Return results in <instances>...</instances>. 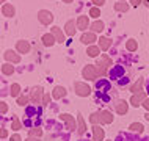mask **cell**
<instances>
[{"instance_id":"6da1fadb","label":"cell","mask_w":149,"mask_h":141,"mask_svg":"<svg viewBox=\"0 0 149 141\" xmlns=\"http://www.w3.org/2000/svg\"><path fill=\"white\" fill-rule=\"evenodd\" d=\"M108 66H111V60L108 55H102L100 56V60L97 61V64H96V69H97V74L99 75H104L108 69Z\"/></svg>"},{"instance_id":"7a4b0ae2","label":"cell","mask_w":149,"mask_h":141,"mask_svg":"<svg viewBox=\"0 0 149 141\" xmlns=\"http://www.w3.org/2000/svg\"><path fill=\"white\" fill-rule=\"evenodd\" d=\"M83 77L88 78V80H96L97 78V69H96V66L86 64L85 69H83Z\"/></svg>"},{"instance_id":"3957f363","label":"cell","mask_w":149,"mask_h":141,"mask_svg":"<svg viewBox=\"0 0 149 141\" xmlns=\"http://www.w3.org/2000/svg\"><path fill=\"white\" fill-rule=\"evenodd\" d=\"M38 19H39V22H41V24H44V25H49V24L54 21V16H52L50 11L41 10L38 13Z\"/></svg>"},{"instance_id":"277c9868","label":"cell","mask_w":149,"mask_h":141,"mask_svg":"<svg viewBox=\"0 0 149 141\" xmlns=\"http://www.w3.org/2000/svg\"><path fill=\"white\" fill-rule=\"evenodd\" d=\"M75 91H77V94L79 96H88L91 92V90H90V86H86L85 83H75Z\"/></svg>"},{"instance_id":"5b68a950","label":"cell","mask_w":149,"mask_h":141,"mask_svg":"<svg viewBox=\"0 0 149 141\" xmlns=\"http://www.w3.org/2000/svg\"><path fill=\"white\" fill-rule=\"evenodd\" d=\"M50 33L54 35V38H55V41H57V42H64V33L61 31V28H60V27H52Z\"/></svg>"},{"instance_id":"8992f818","label":"cell","mask_w":149,"mask_h":141,"mask_svg":"<svg viewBox=\"0 0 149 141\" xmlns=\"http://www.w3.org/2000/svg\"><path fill=\"white\" fill-rule=\"evenodd\" d=\"M124 75V67L123 66H113L110 71V78H121Z\"/></svg>"},{"instance_id":"52a82bcc","label":"cell","mask_w":149,"mask_h":141,"mask_svg":"<svg viewBox=\"0 0 149 141\" xmlns=\"http://www.w3.org/2000/svg\"><path fill=\"white\" fill-rule=\"evenodd\" d=\"M88 25H90V21H88V16H80V17L77 19V28L82 31H85Z\"/></svg>"},{"instance_id":"ba28073f","label":"cell","mask_w":149,"mask_h":141,"mask_svg":"<svg viewBox=\"0 0 149 141\" xmlns=\"http://www.w3.org/2000/svg\"><path fill=\"white\" fill-rule=\"evenodd\" d=\"M96 88H97V96L100 92H107L110 90V83H108V80H99V83L96 85Z\"/></svg>"},{"instance_id":"9c48e42d","label":"cell","mask_w":149,"mask_h":141,"mask_svg":"<svg viewBox=\"0 0 149 141\" xmlns=\"http://www.w3.org/2000/svg\"><path fill=\"white\" fill-rule=\"evenodd\" d=\"M5 58L8 60V61H11V63H19L21 61V56H19L17 53H14L13 50H6L5 52Z\"/></svg>"},{"instance_id":"30bf717a","label":"cell","mask_w":149,"mask_h":141,"mask_svg":"<svg viewBox=\"0 0 149 141\" xmlns=\"http://www.w3.org/2000/svg\"><path fill=\"white\" fill-rule=\"evenodd\" d=\"M80 41H82L83 44H93L96 41V35L93 33V31H91V33H83L82 38H80Z\"/></svg>"},{"instance_id":"8fae6325","label":"cell","mask_w":149,"mask_h":141,"mask_svg":"<svg viewBox=\"0 0 149 141\" xmlns=\"http://www.w3.org/2000/svg\"><path fill=\"white\" fill-rule=\"evenodd\" d=\"M64 31H66L68 36H74V33H75V24H74V21H68L66 22V25H64Z\"/></svg>"},{"instance_id":"7c38bea8","label":"cell","mask_w":149,"mask_h":141,"mask_svg":"<svg viewBox=\"0 0 149 141\" xmlns=\"http://www.w3.org/2000/svg\"><path fill=\"white\" fill-rule=\"evenodd\" d=\"M110 46H111V41L108 38H105V36H100L99 38V47L102 50H108L110 49Z\"/></svg>"},{"instance_id":"4fadbf2b","label":"cell","mask_w":149,"mask_h":141,"mask_svg":"<svg viewBox=\"0 0 149 141\" xmlns=\"http://www.w3.org/2000/svg\"><path fill=\"white\" fill-rule=\"evenodd\" d=\"M17 50L21 52V53H27V52L30 50V44L29 41H17Z\"/></svg>"},{"instance_id":"5bb4252c","label":"cell","mask_w":149,"mask_h":141,"mask_svg":"<svg viewBox=\"0 0 149 141\" xmlns=\"http://www.w3.org/2000/svg\"><path fill=\"white\" fill-rule=\"evenodd\" d=\"M42 42H44V46L50 47V46H54L57 41H55V38H54V35H52V33H47V35L42 36Z\"/></svg>"},{"instance_id":"9a60e30c","label":"cell","mask_w":149,"mask_h":141,"mask_svg":"<svg viewBox=\"0 0 149 141\" xmlns=\"http://www.w3.org/2000/svg\"><path fill=\"white\" fill-rule=\"evenodd\" d=\"M144 99H146V97H144V92H138V94H135L134 97H132V100H130V102H132V105L138 107V105L143 102Z\"/></svg>"},{"instance_id":"2e32d148","label":"cell","mask_w":149,"mask_h":141,"mask_svg":"<svg viewBox=\"0 0 149 141\" xmlns=\"http://www.w3.org/2000/svg\"><path fill=\"white\" fill-rule=\"evenodd\" d=\"M2 13L8 16V17H11V16H14V6L11 5V3H6V5H3L2 8Z\"/></svg>"},{"instance_id":"e0dca14e","label":"cell","mask_w":149,"mask_h":141,"mask_svg":"<svg viewBox=\"0 0 149 141\" xmlns=\"http://www.w3.org/2000/svg\"><path fill=\"white\" fill-rule=\"evenodd\" d=\"M116 111H118L119 115H124V113L127 111V103H126V100H118V102H116Z\"/></svg>"},{"instance_id":"ac0fdd59","label":"cell","mask_w":149,"mask_h":141,"mask_svg":"<svg viewBox=\"0 0 149 141\" xmlns=\"http://www.w3.org/2000/svg\"><path fill=\"white\" fill-rule=\"evenodd\" d=\"M100 121H102L104 124H110L111 121H113V116H111V113H108V111H102L100 113Z\"/></svg>"},{"instance_id":"d6986e66","label":"cell","mask_w":149,"mask_h":141,"mask_svg":"<svg viewBox=\"0 0 149 141\" xmlns=\"http://www.w3.org/2000/svg\"><path fill=\"white\" fill-rule=\"evenodd\" d=\"M93 130H94V141H102V140H104V132H102V128L97 127V126H94V127H93Z\"/></svg>"},{"instance_id":"ffe728a7","label":"cell","mask_w":149,"mask_h":141,"mask_svg":"<svg viewBox=\"0 0 149 141\" xmlns=\"http://www.w3.org/2000/svg\"><path fill=\"white\" fill-rule=\"evenodd\" d=\"M91 28H93V33H100V31L104 30V22L96 21V22L91 25Z\"/></svg>"},{"instance_id":"44dd1931","label":"cell","mask_w":149,"mask_h":141,"mask_svg":"<svg viewBox=\"0 0 149 141\" xmlns=\"http://www.w3.org/2000/svg\"><path fill=\"white\" fill-rule=\"evenodd\" d=\"M115 10L119 11V13H126V11L129 10V5L124 2H119V3H115Z\"/></svg>"},{"instance_id":"7402d4cb","label":"cell","mask_w":149,"mask_h":141,"mask_svg":"<svg viewBox=\"0 0 149 141\" xmlns=\"http://www.w3.org/2000/svg\"><path fill=\"white\" fill-rule=\"evenodd\" d=\"M136 47H138V44H136L135 39H129L127 44H126V49H127L129 52H135V50H136Z\"/></svg>"},{"instance_id":"603a6c76","label":"cell","mask_w":149,"mask_h":141,"mask_svg":"<svg viewBox=\"0 0 149 141\" xmlns=\"http://www.w3.org/2000/svg\"><path fill=\"white\" fill-rule=\"evenodd\" d=\"M141 86H143V78H138V82H136L134 86H132V92H135V94H138V92H141Z\"/></svg>"},{"instance_id":"cb8c5ba5","label":"cell","mask_w":149,"mask_h":141,"mask_svg":"<svg viewBox=\"0 0 149 141\" xmlns=\"http://www.w3.org/2000/svg\"><path fill=\"white\" fill-rule=\"evenodd\" d=\"M64 94H66V90H64V88H61V86H57V88H55V92H54V97H55V99L63 97Z\"/></svg>"},{"instance_id":"d4e9b609","label":"cell","mask_w":149,"mask_h":141,"mask_svg":"<svg viewBox=\"0 0 149 141\" xmlns=\"http://www.w3.org/2000/svg\"><path fill=\"white\" fill-rule=\"evenodd\" d=\"M2 71H3V74H6V75H11V74H13V72H14V67L11 66L10 63H6V64H3Z\"/></svg>"},{"instance_id":"484cf974","label":"cell","mask_w":149,"mask_h":141,"mask_svg":"<svg viewBox=\"0 0 149 141\" xmlns=\"http://www.w3.org/2000/svg\"><path fill=\"white\" fill-rule=\"evenodd\" d=\"M41 88H35V90H33V92H31V99H33L35 100V102H38V100H39V97H41Z\"/></svg>"},{"instance_id":"4316f807","label":"cell","mask_w":149,"mask_h":141,"mask_svg":"<svg viewBox=\"0 0 149 141\" xmlns=\"http://www.w3.org/2000/svg\"><path fill=\"white\" fill-rule=\"evenodd\" d=\"M86 53L90 55V56H97V55H99V47H96V46H91V47H88Z\"/></svg>"},{"instance_id":"83f0119b","label":"cell","mask_w":149,"mask_h":141,"mask_svg":"<svg viewBox=\"0 0 149 141\" xmlns=\"http://www.w3.org/2000/svg\"><path fill=\"white\" fill-rule=\"evenodd\" d=\"M61 118H63V119L68 122V126H69V128H74V127H75V124H74V119H72L69 115H61Z\"/></svg>"},{"instance_id":"f1b7e54d","label":"cell","mask_w":149,"mask_h":141,"mask_svg":"<svg viewBox=\"0 0 149 141\" xmlns=\"http://www.w3.org/2000/svg\"><path fill=\"white\" fill-rule=\"evenodd\" d=\"M130 130L136 132V133H141V132H143V126H141V124H138V122H135V124H132V126H130Z\"/></svg>"},{"instance_id":"f546056e","label":"cell","mask_w":149,"mask_h":141,"mask_svg":"<svg viewBox=\"0 0 149 141\" xmlns=\"http://www.w3.org/2000/svg\"><path fill=\"white\" fill-rule=\"evenodd\" d=\"M90 16H91V17H96V19H97L99 16H100V10H99L97 6H96V8H91V10H90Z\"/></svg>"},{"instance_id":"4dcf8cb0","label":"cell","mask_w":149,"mask_h":141,"mask_svg":"<svg viewBox=\"0 0 149 141\" xmlns=\"http://www.w3.org/2000/svg\"><path fill=\"white\" fill-rule=\"evenodd\" d=\"M79 132H80V133L85 132V122H83V118L80 115H79Z\"/></svg>"},{"instance_id":"1f68e13d","label":"cell","mask_w":149,"mask_h":141,"mask_svg":"<svg viewBox=\"0 0 149 141\" xmlns=\"http://www.w3.org/2000/svg\"><path fill=\"white\" fill-rule=\"evenodd\" d=\"M11 94H13V96L19 94V85H13V86H11Z\"/></svg>"},{"instance_id":"d6a6232c","label":"cell","mask_w":149,"mask_h":141,"mask_svg":"<svg viewBox=\"0 0 149 141\" xmlns=\"http://www.w3.org/2000/svg\"><path fill=\"white\" fill-rule=\"evenodd\" d=\"M97 121H100V115H97V113H94V115L91 116V122H93V124H96Z\"/></svg>"},{"instance_id":"836d02e7","label":"cell","mask_w":149,"mask_h":141,"mask_svg":"<svg viewBox=\"0 0 149 141\" xmlns=\"http://www.w3.org/2000/svg\"><path fill=\"white\" fill-rule=\"evenodd\" d=\"M93 3H94V5L99 8V6H102L104 3H105V0H93Z\"/></svg>"},{"instance_id":"e575fe53","label":"cell","mask_w":149,"mask_h":141,"mask_svg":"<svg viewBox=\"0 0 149 141\" xmlns=\"http://www.w3.org/2000/svg\"><path fill=\"white\" fill-rule=\"evenodd\" d=\"M8 110V107H6V103H3V102H0V113H5Z\"/></svg>"},{"instance_id":"d590c367","label":"cell","mask_w":149,"mask_h":141,"mask_svg":"<svg viewBox=\"0 0 149 141\" xmlns=\"http://www.w3.org/2000/svg\"><path fill=\"white\" fill-rule=\"evenodd\" d=\"M143 107L149 111V99H144V100H143Z\"/></svg>"},{"instance_id":"8d00e7d4","label":"cell","mask_w":149,"mask_h":141,"mask_svg":"<svg viewBox=\"0 0 149 141\" xmlns=\"http://www.w3.org/2000/svg\"><path fill=\"white\" fill-rule=\"evenodd\" d=\"M27 103V97H19V105H25Z\"/></svg>"},{"instance_id":"74e56055","label":"cell","mask_w":149,"mask_h":141,"mask_svg":"<svg viewBox=\"0 0 149 141\" xmlns=\"http://www.w3.org/2000/svg\"><path fill=\"white\" fill-rule=\"evenodd\" d=\"M8 133H6V130H3V128H0V138H5Z\"/></svg>"},{"instance_id":"f35d334b","label":"cell","mask_w":149,"mask_h":141,"mask_svg":"<svg viewBox=\"0 0 149 141\" xmlns=\"http://www.w3.org/2000/svg\"><path fill=\"white\" fill-rule=\"evenodd\" d=\"M130 3H132V5H135V6H138L140 3H141V0H130Z\"/></svg>"},{"instance_id":"ab89813d","label":"cell","mask_w":149,"mask_h":141,"mask_svg":"<svg viewBox=\"0 0 149 141\" xmlns=\"http://www.w3.org/2000/svg\"><path fill=\"white\" fill-rule=\"evenodd\" d=\"M13 127L16 128V130H17V128L21 127V126H19V121H17V119H14V124H13Z\"/></svg>"},{"instance_id":"60d3db41","label":"cell","mask_w":149,"mask_h":141,"mask_svg":"<svg viewBox=\"0 0 149 141\" xmlns=\"http://www.w3.org/2000/svg\"><path fill=\"white\" fill-rule=\"evenodd\" d=\"M11 141H21V136H19V135H14L13 138H11Z\"/></svg>"},{"instance_id":"b9f144b4","label":"cell","mask_w":149,"mask_h":141,"mask_svg":"<svg viewBox=\"0 0 149 141\" xmlns=\"http://www.w3.org/2000/svg\"><path fill=\"white\" fill-rule=\"evenodd\" d=\"M39 133H41V130H39V128H38V130H33V132H31V135H39Z\"/></svg>"},{"instance_id":"7bdbcfd3","label":"cell","mask_w":149,"mask_h":141,"mask_svg":"<svg viewBox=\"0 0 149 141\" xmlns=\"http://www.w3.org/2000/svg\"><path fill=\"white\" fill-rule=\"evenodd\" d=\"M49 100H50V97H49V96H44V103H47Z\"/></svg>"},{"instance_id":"ee69618b","label":"cell","mask_w":149,"mask_h":141,"mask_svg":"<svg viewBox=\"0 0 149 141\" xmlns=\"http://www.w3.org/2000/svg\"><path fill=\"white\" fill-rule=\"evenodd\" d=\"M63 2H64V3H72L74 0H63Z\"/></svg>"},{"instance_id":"f6af8a7d","label":"cell","mask_w":149,"mask_h":141,"mask_svg":"<svg viewBox=\"0 0 149 141\" xmlns=\"http://www.w3.org/2000/svg\"><path fill=\"white\" fill-rule=\"evenodd\" d=\"M144 5H146V6H149V0H144Z\"/></svg>"},{"instance_id":"bcb514c9","label":"cell","mask_w":149,"mask_h":141,"mask_svg":"<svg viewBox=\"0 0 149 141\" xmlns=\"http://www.w3.org/2000/svg\"><path fill=\"white\" fill-rule=\"evenodd\" d=\"M146 119H148V121H149V113H148V115H146Z\"/></svg>"},{"instance_id":"7dc6e473","label":"cell","mask_w":149,"mask_h":141,"mask_svg":"<svg viewBox=\"0 0 149 141\" xmlns=\"http://www.w3.org/2000/svg\"><path fill=\"white\" fill-rule=\"evenodd\" d=\"M3 2H6V0H0V3H3Z\"/></svg>"},{"instance_id":"c3c4849f","label":"cell","mask_w":149,"mask_h":141,"mask_svg":"<svg viewBox=\"0 0 149 141\" xmlns=\"http://www.w3.org/2000/svg\"><path fill=\"white\" fill-rule=\"evenodd\" d=\"M29 141H38V140H29Z\"/></svg>"},{"instance_id":"681fc988","label":"cell","mask_w":149,"mask_h":141,"mask_svg":"<svg viewBox=\"0 0 149 141\" xmlns=\"http://www.w3.org/2000/svg\"><path fill=\"white\" fill-rule=\"evenodd\" d=\"M148 91H149V85H148Z\"/></svg>"},{"instance_id":"f907efd6","label":"cell","mask_w":149,"mask_h":141,"mask_svg":"<svg viewBox=\"0 0 149 141\" xmlns=\"http://www.w3.org/2000/svg\"><path fill=\"white\" fill-rule=\"evenodd\" d=\"M121 2H123V0H121Z\"/></svg>"}]
</instances>
